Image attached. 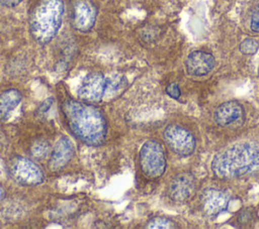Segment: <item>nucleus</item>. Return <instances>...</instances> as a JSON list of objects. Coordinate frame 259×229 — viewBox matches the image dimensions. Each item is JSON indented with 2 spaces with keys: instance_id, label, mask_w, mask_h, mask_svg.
Returning a JSON list of instances; mask_svg holds the SVG:
<instances>
[{
  "instance_id": "nucleus-1",
  "label": "nucleus",
  "mask_w": 259,
  "mask_h": 229,
  "mask_svg": "<svg viewBox=\"0 0 259 229\" xmlns=\"http://www.w3.org/2000/svg\"><path fill=\"white\" fill-rule=\"evenodd\" d=\"M61 111L70 132L79 141L89 146L104 143L107 122L100 108L92 103L67 97L61 104Z\"/></svg>"
},
{
  "instance_id": "nucleus-2",
  "label": "nucleus",
  "mask_w": 259,
  "mask_h": 229,
  "mask_svg": "<svg viewBox=\"0 0 259 229\" xmlns=\"http://www.w3.org/2000/svg\"><path fill=\"white\" fill-rule=\"evenodd\" d=\"M210 168L221 180L236 179L259 171V143L243 141L229 146L212 157Z\"/></svg>"
},
{
  "instance_id": "nucleus-3",
  "label": "nucleus",
  "mask_w": 259,
  "mask_h": 229,
  "mask_svg": "<svg viewBox=\"0 0 259 229\" xmlns=\"http://www.w3.org/2000/svg\"><path fill=\"white\" fill-rule=\"evenodd\" d=\"M65 13L63 0H39L29 16V32L39 44H48L58 34Z\"/></svg>"
},
{
  "instance_id": "nucleus-4",
  "label": "nucleus",
  "mask_w": 259,
  "mask_h": 229,
  "mask_svg": "<svg viewBox=\"0 0 259 229\" xmlns=\"http://www.w3.org/2000/svg\"><path fill=\"white\" fill-rule=\"evenodd\" d=\"M139 163L143 174L149 179H158L165 173L166 155L162 144L155 140H147L140 149Z\"/></svg>"
},
{
  "instance_id": "nucleus-5",
  "label": "nucleus",
  "mask_w": 259,
  "mask_h": 229,
  "mask_svg": "<svg viewBox=\"0 0 259 229\" xmlns=\"http://www.w3.org/2000/svg\"><path fill=\"white\" fill-rule=\"evenodd\" d=\"M9 175L20 186L33 187L44 182V173L35 161L24 156H15L8 167Z\"/></svg>"
},
{
  "instance_id": "nucleus-6",
  "label": "nucleus",
  "mask_w": 259,
  "mask_h": 229,
  "mask_svg": "<svg viewBox=\"0 0 259 229\" xmlns=\"http://www.w3.org/2000/svg\"><path fill=\"white\" fill-rule=\"evenodd\" d=\"M163 138L168 147L180 156L191 155L196 147L193 134L178 124H169L163 131Z\"/></svg>"
},
{
  "instance_id": "nucleus-7",
  "label": "nucleus",
  "mask_w": 259,
  "mask_h": 229,
  "mask_svg": "<svg viewBox=\"0 0 259 229\" xmlns=\"http://www.w3.org/2000/svg\"><path fill=\"white\" fill-rule=\"evenodd\" d=\"M108 92V77L102 73L94 72L84 77L82 80L77 95L78 98L87 103H99L107 96Z\"/></svg>"
},
{
  "instance_id": "nucleus-8",
  "label": "nucleus",
  "mask_w": 259,
  "mask_h": 229,
  "mask_svg": "<svg viewBox=\"0 0 259 229\" xmlns=\"http://www.w3.org/2000/svg\"><path fill=\"white\" fill-rule=\"evenodd\" d=\"M97 7L92 0H74L71 6V24L79 32H89L95 25Z\"/></svg>"
},
{
  "instance_id": "nucleus-9",
  "label": "nucleus",
  "mask_w": 259,
  "mask_h": 229,
  "mask_svg": "<svg viewBox=\"0 0 259 229\" xmlns=\"http://www.w3.org/2000/svg\"><path fill=\"white\" fill-rule=\"evenodd\" d=\"M196 180L195 177L188 171L176 175L168 186V195L174 202H185L195 192Z\"/></svg>"
},
{
  "instance_id": "nucleus-10",
  "label": "nucleus",
  "mask_w": 259,
  "mask_h": 229,
  "mask_svg": "<svg viewBox=\"0 0 259 229\" xmlns=\"http://www.w3.org/2000/svg\"><path fill=\"white\" fill-rule=\"evenodd\" d=\"M230 201L229 193L217 188H207L200 195L201 207L209 216H215L227 210Z\"/></svg>"
},
{
  "instance_id": "nucleus-11",
  "label": "nucleus",
  "mask_w": 259,
  "mask_h": 229,
  "mask_svg": "<svg viewBox=\"0 0 259 229\" xmlns=\"http://www.w3.org/2000/svg\"><path fill=\"white\" fill-rule=\"evenodd\" d=\"M74 155V144L71 139L63 135L55 143L48 166L52 171H59L63 169L71 161Z\"/></svg>"
},
{
  "instance_id": "nucleus-12",
  "label": "nucleus",
  "mask_w": 259,
  "mask_h": 229,
  "mask_svg": "<svg viewBox=\"0 0 259 229\" xmlns=\"http://www.w3.org/2000/svg\"><path fill=\"white\" fill-rule=\"evenodd\" d=\"M215 66L214 56L205 50L191 51L185 60V68L189 75L202 77L209 74Z\"/></svg>"
},
{
  "instance_id": "nucleus-13",
  "label": "nucleus",
  "mask_w": 259,
  "mask_h": 229,
  "mask_svg": "<svg viewBox=\"0 0 259 229\" xmlns=\"http://www.w3.org/2000/svg\"><path fill=\"white\" fill-rule=\"evenodd\" d=\"M244 117L243 106L236 101H227L219 105L213 113L214 122L221 127H228Z\"/></svg>"
},
{
  "instance_id": "nucleus-14",
  "label": "nucleus",
  "mask_w": 259,
  "mask_h": 229,
  "mask_svg": "<svg viewBox=\"0 0 259 229\" xmlns=\"http://www.w3.org/2000/svg\"><path fill=\"white\" fill-rule=\"evenodd\" d=\"M21 101V93L16 89H7L0 94V121L7 120Z\"/></svg>"
},
{
  "instance_id": "nucleus-15",
  "label": "nucleus",
  "mask_w": 259,
  "mask_h": 229,
  "mask_svg": "<svg viewBox=\"0 0 259 229\" xmlns=\"http://www.w3.org/2000/svg\"><path fill=\"white\" fill-rule=\"evenodd\" d=\"M30 153L35 159L46 158L50 153V144L45 139H38L32 144Z\"/></svg>"
},
{
  "instance_id": "nucleus-16",
  "label": "nucleus",
  "mask_w": 259,
  "mask_h": 229,
  "mask_svg": "<svg viewBox=\"0 0 259 229\" xmlns=\"http://www.w3.org/2000/svg\"><path fill=\"white\" fill-rule=\"evenodd\" d=\"M146 227L151 229H169V228H175L176 225H175V222L172 221L170 218L158 216L149 220Z\"/></svg>"
},
{
  "instance_id": "nucleus-17",
  "label": "nucleus",
  "mask_w": 259,
  "mask_h": 229,
  "mask_svg": "<svg viewBox=\"0 0 259 229\" xmlns=\"http://www.w3.org/2000/svg\"><path fill=\"white\" fill-rule=\"evenodd\" d=\"M258 48H259V42L255 38H251V37L245 38L239 45V49L241 53L245 55L255 54Z\"/></svg>"
},
{
  "instance_id": "nucleus-18",
  "label": "nucleus",
  "mask_w": 259,
  "mask_h": 229,
  "mask_svg": "<svg viewBox=\"0 0 259 229\" xmlns=\"http://www.w3.org/2000/svg\"><path fill=\"white\" fill-rule=\"evenodd\" d=\"M165 91H166V94H167L170 98L175 99V100H177V99L180 97V95H181L180 87H179V85H178L177 83H175V82H172V83L168 84V85L166 86Z\"/></svg>"
},
{
  "instance_id": "nucleus-19",
  "label": "nucleus",
  "mask_w": 259,
  "mask_h": 229,
  "mask_svg": "<svg viewBox=\"0 0 259 229\" xmlns=\"http://www.w3.org/2000/svg\"><path fill=\"white\" fill-rule=\"evenodd\" d=\"M250 29L255 33H259V4L256 6L251 15Z\"/></svg>"
},
{
  "instance_id": "nucleus-20",
  "label": "nucleus",
  "mask_w": 259,
  "mask_h": 229,
  "mask_svg": "<svg viewBox=\"0 0 259 229\" xmlns=\"http://www.w3.org/2000/svg\"><path fill=\"white\" fill-rule=\"evenodd\" d=\"M23 0H0V5L5 6V7H15L17 5H19Z\"/></svg>"
},
{
  "instance_id": "nucleus-21",
  "label": "nucleus",
  "mask_w": 259,
  "mask_h": 229,
  "mask_svg": "<svg viewBox=\"0 0 259 229\" xmlns=\"http://www.w3.org/2000/svg\"><path fill=\"white\" fill-rule=\"evenodd\" d=\"M4 171H5V164L3 163V161H2V159L0 158V178L3 176V174H4Z\"/></svg>"
},
{
  "instance_id": "nucleus-22",
  "label": "nucleus",
  "mask_w": 259,
  "mask_h": 229,
  "mask_svg": "<svg viewBox=\"0 0 259 229\" xmlns=\"http://www.w3.org/2000/svg\"><path fill=\"white\" fill-rule=\"evenodd\" d=\"M4 196H5V190H4V188L0 185V202L2 201V199L4 198Z\"/></svg>"
},
{
  "instance_id": "nucleus-23",
  "label": "nucleus",
  "mask_w": 259,
  "mask_h": 229,
  "mask_svg": "<svg viewBox=\"0 0 259 229\" xmlns=\"http://www.w3.org/2000/svg\"><path fill=\"white\" fill-rule=\"evenodd\" d=\"M258 76H259V66H258Z\"/></svg>"
}]
</instances>
